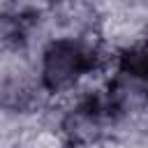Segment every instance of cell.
Listing matches in <instances>:
<instances>
[{
    "label": "cell",
    "mask_w": 148,
    "mask_h": 148,
    "mask_svg": "<svg viewBox=\"0 0 148 148\" xmlns=\"http://www.w3.org/2000/svg\"><path fill=\"white\" fill-rule=\"evenodd\" d=\"M97 51L74 37L53 39L42 58V83L51 92L72 88L79 79L90 74L97 67Z\"/></svg>",
    "instance_id": "6da1fadb"
}]
</instances>
